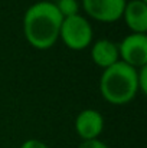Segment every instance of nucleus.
I'll return each instance as SVG.
<instances>
[{
    "label": "nucleus",
    "mask_w": 147,
    "mask_h": 148,
    "mask_svg": "<svg viewBox=\"0 0 147 148\" xmlns=\"http://www.w3.org/2000/svg\"><path fill=\"white\" fill-rule=\"evenodd\" d=\"M59 39L71 50H84L92 43L94 30L90 20L78 13L62 20Z\"/></svg>",
    "instance_id": "nucleus-3"
},
{
    "label": "nucleus",
    "mask_w": 147,
    "mask_h": 148,
    "mask_svg": "<svg viewBox=\"0 0 147 148\" xmlns=\"http://www.w3.org/2000/svg\"><path fill=\"white\" fill-rule=\"evenodd\" d=\"M91 59L97 66L102 68V71L112 66L120 60L117 43L110 39H98L91 46Z\"/></svg>",
    "instance_id": "nucleus-8"
},
{
    "label": "nucleus",
    "mask_w": 147,
    "mask_h": 148,
    "mask_svg": "<svg viewBox=\"0 0 147 148\" xmlns=\"http://www.w3.org/2000/svg\"><path fill=\"white\" fill-rule=\"evenodd\" d=\"M117 46L121 62L134 69L147 66V35L130 33Z\"/></svg>",
    "instance_id": "nucleus-4"
},
{
    "label": "nucleus",
    "mask_w": 147,
    "mask_h": 148,
    "mask_svg": "<svg viewBox=\"0 0 147 148\" xmlns=\"http://www.w3.org/2000/svg\"><path fill=\"white\" fill-rule=\"evenodd\" d=\"M63 17L53 1L43 0L32 4L23 16V33L35 49H50L59 40V30Z\"/></svg>",
    "instance_id": "nucleus-1"
},
{
    "label": "nucleus",
    "mask_w": 147,
    "mask_h": 148,
    "mask_svg": "<svg viewBox=\"0 0 147 148\" xmlns=\"http://www.w3.org/2000/svg\"><path fill=\"white\" fill-rule=\"evenodd\" d=\"M131 33H147V3L141 0H127L123 17Z\"/></svg>",
    "instance_id": "nucleus-7"
},
{
    "label": "nucleus",
    "mask_w": 147,
    "mask_h": 148,
    "mask_svg": "<svg viewBox=\"0 0 147 148\" xmlns=\"http://www.w3.org/2000/svg\"><path fill=\"white\" fill-rule=\"evenodd\" d=\"M141 1H144V3H147V0H141Z\"/></svg>",
    "instance_id": "nucleus-13"
},
{
    "label": "nucleus",
    "mask_w": 147,
    "mask_h": 148,
    "mask_svg": "<svg viewBox=\"0 0 147 148\" xmlns=\"http://www.w3.org/2000/svg\"><path fill=\"white\" fill-rule=\"evenodd\" d=\"M75 132L82 141L98 140L104 131V116L97 109H84L75 118Z\"/></svg>",
    "instance_id": "nucleus-6"
},
{
    "label": "nucleus",
    "mask_w": 147,
    "mask_h": 148,
    "mask_svg": "<svg viewBox=\"0 0 147 148\" xmlns=\"http://www.w3.org/2000/svg\"><path fill=\"white\" fill-rule=\"evenodd\" d=\"M58 12L61 13V16L65 19V17H69V16H75L78 14V10H79V4L77 0H56L53 1Z\"/></svg>",
    "instance_id": "nucleus-9"
},
{
    "label": "nucleus",
    "mask_w": 147,
    "mask_h": 148,
    "mask_svg": "<svg viewBox=\"0 0 147 148\" xmlns=\"http://www.w3.org/2000/svg\"><path fill=\"white\" fill-rule=\"evenodd\" d=\"M78 148H110L105 143L99 141V140H91V141H82Z\"/></svg>",
    "instance_id": "nucleus-12"
},
{
    "label": "nucleus",
    "mask_w": 147,
    "mask_h": 148,
    "mask_svg": "<svg viewBox=\"0 0 147 148\" xmlns=\"http://www.w3.org/2000/svg\"><path fill=\"white\" fill-rule=\"evenodd\" d=\"M81 3L88 17L102 23H112L123 17L127 0H81Z\"/></svg>",
    "instance_id": "nucleus-5"
},
{
    "label": "nucleus",
    "mask_w": 147,
    "mask_h": 148,
    "mask_svg": "<svg viewBox=\"0 0 147 148\" xmlns=\"http://www.w3.org/2000/svg\"><path fill=\"white\" fill-rule=\"evenodd\" d=\"M99 92L112 105H126L139 94L137 69L118 60L102 71L99 78Z\"/></svg>",
    "instance_id": "nucleus-2"
},
{
    "label": "nucleus",
    "mask_w": 147,
    "mask_h": 148,
    "mask_svg": "<svg viewBox=\"0 0 147 148\" xmlns=\"http://www.w3.org/2000/svg\"><path fill=\"white\" fill-rule=\"evenodd\" d=\"M137 86L139 94L147 92V66H141L137 69Z\"/></svg>",
    "instance_id": "nucleus-10"
},
{
    "label": "nucleus",
    "mask_w": 147,
    "mask_h": 148,
    "mask_svg": "<svg viewBox=\"0 0 147 148\" xmlns=\"http://www.w3.org/2000/svg\"><path fill=\"white\" fill-rule=\"evenodd\" d=\"M20 148H49L43 141L41 140H36V138H30V140H26L22 143Z\"/></svg>",
    "instance_id": "nucleus-11"
}]
</instances>
